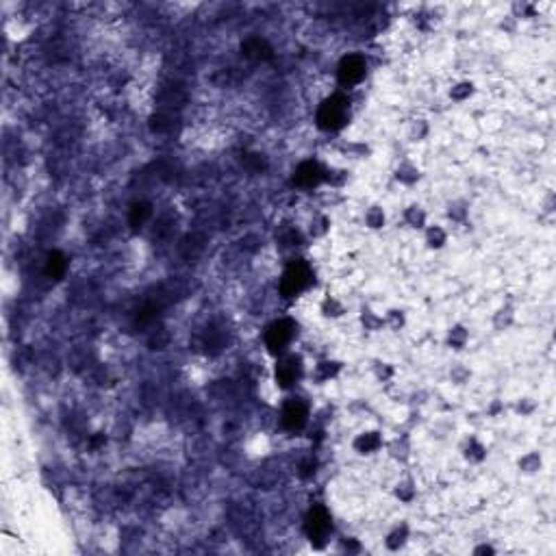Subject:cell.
Instances as JSON below:
<instances>
[{"mask_svg":"<svg viewBox=\"0 0 556 556\" xmlns=\"http://www.w3.org/2000/svg\"><path fill=\"white\" fill-rule=\"evenodd\" d=\"M365 77V61L358 55H350L339 65V83L342 85H356Z\"/></svg>","mask_w":556,"mask_h":556,"instance_id":"5","label":"cell"},{"mask_svg":"<svg viewBox=\"0 0 556 556\" xmlns=\"http://www.w3.org/2000/svg\"><path fill=\"white\" fill-rule=\"evenodd\" d=\"M328 530H331V517H328V513L321 509V507L313 509L307 515V534L311 537V541L321 543V541H324V537L328 534Z\"/></svg>","mask_w":556,"mask_h":556,"instance_id":"4","label":"cell"},{"mask_svg":"<svg viewBox=\"0 0 556 556\" xmlns=\"http://www.w3.org/2000/svg\"><path fill=\"white\" fill-rule=\"evenodd\" d=\"M46 272L52 278H59L65 272V257L61 253H52L48 257V263H46Z\"/></svg>","mask_w":556,"mask_h":556,"instance_id":"9","label":"cell"},{"mask_svg":"<svg viewBox=\"0 0 556 556\" xmlns=\"http://www.w3.org/2000/svg\"><path fill=\"white\" fill-rule=\"evenodd\" d=\"M309 280H311L309 267L304 265V263H292V265L285 270V274H283L280 292H283L287 298H292V296H296L298 292H302L304 287L309 285Z\"/></svg>","mask_w":556,"mask_h":556,"instance_id":"2","label":"cell"},{"mask_svg":"<svg viewBox=\"0 0 556 556\" xmlns=\"http://www.w3.org/2000/svg\"><path fill=\"white\" fill-rule=\"evenodd\" d=\"M319 178H321V170H319L317 164H313V161H307V164H302L296 170V183L302 185V187H313V185H317Z\"/></svg>","mask_w":556,"mask_h":556,"instance_id":"8","label":"cell"},{"mask_svg":"<svg viewBox=\"0 0 556 556\" xmlns=\"http://www.w3.org/2000/svg\"><path fill=\"white\" fill-rule=\"evenodd\" d=\"M350 118V104L344 96H331L321 102L319 111H317V122L321 129L326 131H337L342 129Z\"/></svg>","mask_w":556,"mask_h":556,"instance_id":"1","label":"cell"},{"mask_svg":"<svg viewBox=\"0 0 556 556\" xmlns=\"http://www.w3.org/2000/svg\"><path fill=\"white\" fill-rule=\"evenodd\" d=\"M292 337H294V326L289 324V321H276V324H272L270 328H267L265 342H267L270 352L278 354V352H283L287 346H289Z\"/></svg>","mask_w":556,"mask_h":556,"instance_id":"3","label":"cell"},{"mask_svg":"<svg viewBox=\"0 0 556 556\" xmlns=\"http://www.w3.org/2000/svg\"><path fill=\"white\" fill-rule=\"evenodd\" d=\"M283 424L289 430H300L304 424H307V406H304L300 400L287 402L283 408Z\"/></svg>","mask_w":556,"mask_h":556,"instance_id":"6","label":"cell"},{"mask_svg":"<svg viewBox=\"0 0 556 556\" xmlns=\"http://www.w3.org/2000/svg\"><path fill=\"white\" fill-rule=\"evenodd\" d=\"M150 218V207L148 205H135L133 207V211H131V224L137 228V226H141L143 222H146Z\"/></svg>","mask_w":556,"mask_h":556,"instance_id":"10","label":"cell"},{"mask_svg":"<svg viewBox=\"0 0 556 556\" xmlns=\"http://www.w3.org/2000/svg\"><path fill=\"white\" fill-rule=\"evenodd\" d=\"M300 376V361L296 356H287L276 367V381L280 387H292Z\"/></svg>","mask_w":556,"mask_h":556,"instance_id":"7","label":"cell"},{"mask_svg":"<svg viewBox=\"0 0 556 556\" xmlns=\"http://www.w3.org/2000/svg\"><path fill=\"white\" fill-rule=\"evenodd\" d=\"M379 443H381V439L376 437L374 433H370V435H363L361 439L356 441L358 450H361V452H372V450H376V447H379Z\"/></svg>","mask_w":556,"mask_h":556,"instance_id":"11","label":"cell"}]
</instances>
